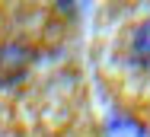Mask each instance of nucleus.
Instances as JSON below:
<instances>
[{
  "label": "nucleus",
  "instance_id": "f257e3e1",
  "mask_svg": "<svg viewBox=\"0 0 150 137\" xmlns=\"http://www.w3.org/2000/svg\"><path fill=\"white\" fill-rule=\"evenodd\" d=\"M134 51H137V57L144 61L150 67V19L141 26V32H137V38H134Z\"/></svg>",
  "mask_w": 150,
  "mask_h": 137
}]
</instances>
